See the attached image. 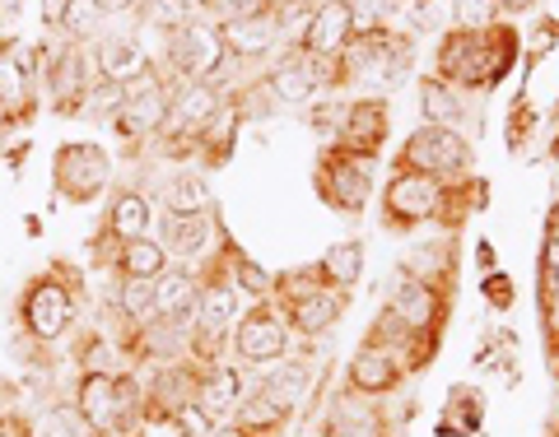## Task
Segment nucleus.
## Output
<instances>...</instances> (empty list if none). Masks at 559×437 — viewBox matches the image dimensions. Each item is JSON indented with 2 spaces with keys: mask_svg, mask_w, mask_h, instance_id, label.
I'll return each instance as SVG.
<instances>
[{
  "mask_svg": "<svg viewBox=\"0 0 559 437\" xmlns=\"http://www.w3.org/2000/svg\"><path fill=\"white\" fill-rule=\"evenodd\" d=\"M373 172H378V154L349 149L341 139H326V149L318 154V168H312V186L326 209L336 215H359L373 196Z\"/></svg>",
  "mask_w": 559,
  "mask_h": 437,
  "instance_id": "f257e3e1",
  "label": "nucleus"
},
{
  "mask_svg": "<svg viewBox=\"0 0 559 437\" xmlns=\"http://www.w3.org/2000/svg\"><path fill=\"white\" fill-rule=\"evenodd\" d=\"M75 289H80V275L66 270V266H51L47 275L28 279L20 317H24V330L38 344H57L66 330L75 326V312H80Z\"/></svg>",
  "mask_w": 559,
  "mask_h": 437,
  "instance_id": "f03ea898",
  "label": "nucleus"
},
{
  "mask_svg": "<svg viewBox=\"0 0 559 437\" xmlns=\"http://www.w3.org/2000/svg\"><path fill=\"white\" fill-rule=\"evenodd\" d=\"M229 61L219 38V24L191 20L182 28L168 33L164 43V75H173V84H219V70Z\"/></svg>",
  "mask_w": 559,
  "mask_h": 437,
  "instance_id": "7ed1b4c3",
  "label": "nucleus"
},
{
  "mask_svg": "<svg viewBox=\"0 0 559 437\" xmlns=\"http://www.w3.org/2000/svg\"><path fill=\"white\" fill-rule=\"evenodd\" d=\"M471 139L457 126H419L406 145L396 149L392 172H415V178H466L471 168Z\"/></svg>",
  "mask_w": 559,
  "mask_h": 437,
  "instance_id": "20e7f679",
  "label": "nucleus"
},
{
  "mask_svg": "<svg viewBox=\"0 0 559 437\" xmlns=\"http://www.w3.org/2000/svg\"><path fill=\"white\" fill-rule=\"evenodd\" d=\"M392 317L406 326V340L415 349H433V340L443 336V321H448V289L439 279H415V275H401V284L388 303Z\"/></svg>",
  "mask_w": 559,
  "mask_h": 437,
  "instance_id": "39448f33",
  "label": "nucleus"
},
{
  "mask_svg": "<svg viewBox=\"0 0 559 437\" xmlns=\"http://www.w3.org/2000/svg\"><path fill=\"white\" fill-rule=\"evenodd\" d=\"M229 349L242 368H257V363H280L289 354V317L285 307H275L271 299L266 303H252L242 312V321H234L229 330Z\"/></svg>",
  "mask_w": 559,
  "mask_h": 437,
  "instance_id": "423d86ee",
  "label": "nucleus"
},
{
  "mask_svg": "<svg viewBox=\"0 0 559 437\" xmlns=\"http://www.w3.org/2000/svg\"><path fill=\"white\" fill-rule=\"evenodd\" d=\"M51 182H57V196L70 205H90L103 186L112 182V159L108 149L94 145V139H70L51 154Z\"/></svg>",
  "mask_w": 559,
  "mask_h": 437,
  "instance_id": "0eeeda50",
  "label": "nucleus"
},
{
  "mask_svg": "<svg viewBox=\"0 0 559 437\" xmlns=\"http://www.w3.org/2000/svg\"><path fill=\"white\" fill-rule=\"evenodd\" d=\"M392 131V108L382 94H364V98H345L341 102V126L336 139L349 149H364V154H382V139Z\"/></svg>",
  "mask_w": 559,
  "mask_h": 437,
  "instance_id": "6e6552de",
  "label": "nucleus"
},
{
  "mask_svg": "<svg viewBox=\"0 0 559 437\" xmlns=\"http://www.w3.org/2000/svg\"><path fill=\"white\" fill-rule=\"evenodd\" d=\"M345 377H349V391L373 400V396H392L401 387V377H406V363H401L396 349L364 340V349L355 354V363H349Z\"/></svg>",
  "mask_w": 559,
  "mask_h": 437,
  "instance_id": "1a4fd4ad",
  "label": "nucleus"
},
{
  "mask_svg": "<svg viewBox=\"0 0 559 437\" xmlns=\"http://www.w3.org/2000/svg\"><path fill=\"white\" fill-rule=\"evenodd\" d=\"M43 70L38 51L24 47L20 38L0 43V108L5 112H24L33 98V75Z\"/></svg>",
  "mask_w": 559,
  "mask_h": 437,
  "instance_id": "9d476101",
  "label": "nucleus"
},
{
  "mask_svg": "<svg viewBox=\"0 0 559 437\" xmlns=\"http://www.w3.org/2000/svg\"><path fill=\"white\" fill-rule=\"evenodd\" d=\"M355 38V5L349 0H322L318 10H312V28L304 38V51L312 57H341Z\"/></svg>",
  "mask_w": 559,
  "mask_h": 437,
  "instance_id": "9b49d317",
  "label": "nucleus"
},
{
  "mask_svg": "<svg viewBox=\"0 0 559 437\" xmlns=\"http://www.w3.org/2000/svg\"><path fill=\"white\" fill-rule=\"evenodd\" d=\"M150 65H154V61L145 57V47H140L131 33H108V38L94 43V70H98V80L135 84Z\"/></svg>",
  "mask_w": 559,
  "mask_h": 437,
  "instance_id": "f8f14e48",
  "label": "nucleus"
},
{
  "mask_svg": "<svg viewBox=\"0 0 559 437\" xmlns=\"http://www.w3.org/2000/svg\"><path fill=\"white\" fill-rule=\"evenodd\" d=\"M197 303H201V279L191 270H164L154 279V317L159 321L191 326L197 321Z\"/></svg>",
  "mask_w": 559,
  "mask_h": 437,
  "instance_id": "ddd939ff",
  "label": "nucleus"
},
{
  "mask_svg": "<svg viewBox=\"0 0 559 437\" xmlns=\"http://www.w3.org/2000/svg\"><path fill=\"white\" fill-rule=\"evenodd\" d=\"M234 321H238V284H234V270L219 266L210 279H201V303H197V321L191 326L229 336Z\"/></svg>",
  "mask_w": 559,
  "mask_h": 437,
  "instance_id": "4468645a",
  "label": "nucleus"
},
{
  "mask_svg": "<svg viewBox=\"0 0 559 437\" xmlns=\"http://www.w3.org/2000/svg\"><path fill=\"white\" fill-rule=\"evenodd\" d=\"M197 405L215 418V424H224L229 414H238L242 405V368L238 363H210V368L201 373V391H197Z\"/></svg>",
  "mask_w": 559,
  "mask_h": 437,
  "instance_id": "2eb2a0df",
  "label": "nucleus"
},
{
  "mask_svg": "<svg viewBox=\"0 0 559 437\" xmlns=\"http://www.w3.org/2000/svg\"><path fill=\"white\" fill-rule=\"evenodd\" d=\"M75 410L90 418L98 437H112L117 433V377L90 368L75 387Z\"/></svg>",
  "mask_w": 559,
  "mask_h": 437,
  "instance_id": "dca6fc26",
  "label": "nucleus"
},
{
  "mask_svg": "<svg viewBox=\"0 0 559 437\" xmlns=\"http://www.w3.org/2000/svg\"><path fill=\"white\" fill-rule=\"evenodd\" d=\"M219 38H224V51H229V57L261 61L275 51L280 28H275V14L271 20H229V24H219Z\"/></svg>",
  "mask_w": 559,
  "mask_h": 437,
  "instance_id": "f3484780",
  "label": "nucleus"
},
{
  "mask_svg": "<svg viewBox=\"0 0 559 437\" xmlns=\"http://www.w3.org/2000/svg\"><path fill=\"white\" fill-rule=\"evenodd\" d=\"M308 381H312V363L308 359H280V363H271V373L257 381V391L266 400H275V405H285V410H299Z\"/></svg>",
  "mask_w": 559,
  "mask_h": 437,
  "instance_id": "a211bd4d",
  "label": "nucleus"
},
{
  "mask_svg": "<svg viewBox=\"0 0 559 437\" xmlns=\"http://www.w3.org/2000/svg\"><path fill=\"white\" fill-rule=\"evenodd\" d=\"M215 219L210 215H164V247L168 256H205L210 238H215Z\"/></svg>",
  "mask_w": 559,
  "mask_h": 437,
  "instance_id": "6ab92c4d",
  "label": "nucleus"
},
{
  "mask_svg": "<svg viewBox=\"0 0 559 437\" xmlns=\"http://www.w3.org/2000/svg\"><path fill=\"white\" fill-rule=\"evenodd\" d=\"M285 317H289V326L299 330V336H326V330L345 317V293L341 289H322L318 299H308L299 307H285Z\"/></svg>",
  "mask_w": 559,
  "mask_h": 437,
  "instance_id": "aec40b11",
  "label": "nucleus"
},
{
  "mask_svg": "<svg viewBox=\"0 0 559 437\" xmlns=\"http://www.w3.org/2000/svg\"><path fill=\"white\" fill-rule=\"evenodd\" d=\"M117 270H121V279H159L168 270V247L159 238L117 242Z\"/></svg>",
  "mask_w": 559,
  "mask_h": 437,
  "instance_id": "412c9836",
  "label": "nucleus"
},
{
  "mask_svg": "<svg viewBox=\"0 0 559 437\" xmlns=\"http://www.w3.org/2000/svg\"><path fill=\"white\" fill-rule=\"evenodd\" d=\"M462 112H466L462 89H452V84H443L439 75L419 80V117H425L429 126H457Z\"/></svg>",
  "mask_w": 559,
  "mask_h": 437,
  "instance_id": "4be33fe9",
  "label": "nucleus"
},
{
  "mask_svg": "<svg viewBox=\"0 0 559 437\" xmlns=\"http://www.w3.org/2000/svg\"><path fill=\"white\" fill-rule=\"evenodd\" d=\"M150 201L140 191H117L112 196V209H108V238L117 242H131V238H150Z\"/></svg>",
  "mask_w": 559,
  "mask_h": 437,
  "instance_id": "5701e85b",
  "label": "nucleus"
},
{
  "mask_svg": "<svg viewBox=\"0 0 559 437\" xmlns=\"http://www.w3.org/2000/svg\"><path fill=\"white\" fill-rule=\"evenodd\" d=\"M159 201L168 215H205L210 209V186L201 172H173V178L159 186Z\"/></svg>",
  "mask_w": 559,
  "mask_h": 437,
  "instance_id": "b1692460",
  "label": "nucleus"
},
{
  "mask_svg": "<svg viewBox=\"0 0 559 437\" xmlns=\"http://www.w3.org/2000/svg\"><path fill=\"white\" fill-rule=\"evenodd\" d=\"M322 279H326V289H355V279L364 275V242L359 238H345L336 242V247H326L322 252Z\"/></svg>",
  "mask_w": 559,
  "mask_h": 437,
  "instance_id": "393cba45",
  "label": "nucleus"
},
{
  "mask_svg": "<svg viewBox=\"0 0 559 437\" xmlns=\"http://www.w3.org/2000/svg\"><path fill=\"white\" fill-rule=\"evenodd\" d=\"M261 89H266L275 102H294V108H304V102L318 94V89L308 84V75H304V70L294 65L289 57H280V65H271L266 75H261Z\"/></svg>",
  "mask_w": 559,
  "mask_h": 437,
  "instance_id": "a878e982",
  "label": "nucleus"
},
{
  "mask_svg": "<svg viewBox=\"0 0 559 437\" xmlns=\"http://www.w3.org/2000/svg\"><path fill=\"white\" fill-rule=\"evenodd\" d=\"M289 414H294V410L275 405V400H266L261 391H252V396H242V405H238V418H234V424H242V428L257 433V437H271V433H280V428L289 424Z\"/></svg>",
  "mask_w": 559,
  "mask_h": 437,
  "instance_id": "bb28decb",
  "label": "nucleus"
},
{
  "mask_svg": "<svg viewBox=\"0 0 559 437\" xmlns=\"http://www.w3.org/2000/svg\"><path fill=\"white\" fill-rule=\"evenodd\" d=\"M322 289H326L322 266H294V270H280L275 275V299H280V307H299L308 299H318Z\"/></svg>",
  "mask_w": 559,
  "mask_h": 437,
  "instance_id": "cd10ccee",
  "label": "nucleus"
},
{
  "mask_svg": "<svg viewBox=\"0 0 559 437\" xmlns=\"http://www.w3.org/2000/svg\"><path fill=\"white\" fill-rule=\"evenodd\" d=\"M229 270H234V284L248 293L252 303H266V299H275V275L271 270H261L252 256H242L238 247H234V256H229Z\"/></svg>",
  "mask_w": 559,
  "mask_h": 437,
  "instance_id": "c85d7f7f",
  "label": "nucleus"
},
{
  "mask_svg": "<svg viewBox=\"0 0 559 437\" xmlns=\"http://www.w3.org/2000/svg\"><path fill=\"white\" fill-rule=\"evenodd\" d=\"M117 307L127 321H154V279H121Z\"/></svg>",
  "mask_w": 559,
  "mask_h": 437,
  "instance_id": "c756f323",
  "label": "nucleus"
},
{
  "mask_svg": "<svg viewBox=\"0 0 559 437\" xmlns=\"http://www.w3.org/2000/svg\"><path fill=\"white\" fill-rule=\"evenodd\" d=\"M127 102V84H112V80H94L90 94H84V112L80 117H94V121H112Z\"/></svg>",
  "mask_w": 559,
  "mask_h": 437,
  "instance_id": "7c9ffc66",
  "label": "nucleus"
},
{
  "mask_svg": "<svg viewBox=\"0 0 559 437\" xmlns=\"http://www.w3.org/2000/svg\"><path fill=\"white\" fill-rule=\"evenodd\" d=\"M452 20H457L452 28H476L480 33V28H495L503 14H499L495 0H452Z\"/></svg>",
  "mask_w": 559,
  "mask_h": 437,
  "instance_id": "2f4dec72",
  "label": "nucleus"
},
{
  "mask_svg": "<svg viewBox=\"0 0 559 437\" xmlns=\"http://www.w3.org/2000/svg\"><path fill=\"white\" fill-rule=\"evenodd\" d=\"M275 10H280V0H215L219 24H229V20H271Z\"/></svg>",
  "mask_w": 559,
  "mask_h": 437,
  "instance_id": "473e14b6",
  "label": "nucleus"
},
{
  "mask_svg": "<svg viewBox=\"0 0 559 437\" xmlns=\"http://www.w3.org/2000/svg\"><path fill=\"white\" fill-rule=\"evenodd\" d=\"M173 428H178V437H210L219 424H215V418H210V414L197 405V400H187V405H182L178 414H173Z\"/></svg>",
  "mask_w": 559,
  "mask_h": 437,
  "instance_id": "72a5a7b5",
  "label": "nucleus"
},
{
  "mask_svg": "<svg viewBox=\"0 0 559 437\" xmlns=\"http://www.w3.org/2000/svg\"><path fill=\"white\" fill-rule=\"evenodd\" d=\"M94 20H98V10H94V0H70V14H66V28L75 43L84 38H94Z\"/></svg>",
  "mask_w": 559,
  "mask_h": 437,
  "instance_id": "f704fd0d",
  "label": "nucleus"
},
{
  "mask_svg": "<svg viewBox=\"0 0 559 437\" xmlns=\"http://www.w3.org/2000/svg\"><path fill=\"white\" fill-rule=\"evenodd\" d=\"M513 299H518V293H513V279H509V275H499V270H489V275H485V303L509 312Z\"/></svg>",
  "mask_w": 559,
  "mask_h": 437,
  "instance_id": "c9c22d12",
  "label": "nucleus"
},
{
  "mask_svg": "<svg viewBox=\"0 0 559 437\" xmlns=\"http://www.w3.org/2000/svg\"><path fill=\"white\" fill-rule=\"evenodd\" d=\"M66 14H70V0H43V28L61 33L66 28Z\"/></svg>",
  "mask_w": 559,
  "mask_h": 437,
  "instance_id": "e433bc0d",
  "label": "nucleus"
},
{
  "mask_svg": "<svg viewBox=\"0 0 559 437\" xmlns=\"http://www.w3.org/2000/svg\"><path fill=\"white\" fill-rule=\"evenodd\" d=\"M555 43H559V24H555V20H546V24H540V33L532 38V61L546 57V51H550Z\"/></svg>",
  "mask_w": 559,
  "mask_h": 437,
  "instance_id": "4c0bfd02",
  "label": "nucleus"
},
{
  "mask_svg": "<svg viewBox=\"0 0 559 437\" xmlns=\"http://www.w3.org/2000/svg\"><path fill=\"white\" fill-rule=\"evenodd\" d=\"M20 14H24V0H0V33L10 24H20Z\"/></svg>",
  "mask_w": 559,
  "mask_h": 437,
  "instance_id": "58836bf2",
  "label": "nucleus"
},
{
  "mask_svg": "<svg viewBox=\"0 0 559 437\" xmlns=\"http://www.w3.org/2000/svg\"><path fill=\"white\" fill-rule=\"evenodd\" d=\"M0 437H28V424L20 414H0Z\"/></svg>",
  "mask_w": 559,
  "mask_h": 437,
  "instance_id": "ea45409f",
  "label": "nucleus"
},
{
  "mask_svg": "<svg viewBox=\"0 0 559 437\" xmlns=\"http://www.w3.org/2000/svg\"><path fill=\"white\" fill-rule=\"evenodd\" d=\"M140 0H94V10L98 14H127V10H135Z\"/></svg>",
  "mask_w": 559,
  "mask_h": 437,
  "instance_id": "a19ab883",
  "label": "nucleus"
},
{
  "mask_svg": "<svg viewBox=\"0 0 559 437\" xmlns=\"http://www.w3.org/2000/svg\"><path fill=\"white\" fill-rule=\"evenodd\" d=\"M495 5H499V14H527L536 0H495Z\"/></svg>",
  "mask_w": 559,
  "mask_h": 437,
  "instance_id": "79ce46f5",
  "label": "nucleus"
},
{
  "mask_svg": "<svg viewBox=\"0 0 559 437\" xmlns=\"http://www.w3.org/2000/svg\"><path fill=\"white\" fill-rule=\"evenodd\" d=\"M546 326H550V340H559V299L546 303Z\"/></svg>",
  "mask_w": 559,
  "mask_h": 437,
  "instance_id": "37998d69",
  "label": "nucleus"
},
{
  "mask_svg": "<svg viewBox=\"0 0 559 437\" xmlns=\"http://www.w3.org/2000/svg\"><path fill=\"white\" fill-rule=\"evenodd\" d=\"M476 260L485 270H495V247H489V242H476Z\"/></svg>",
  "mask_w": 559,
  "mask_h": 437,
  "instance_id": "c03bdc74",
  "label": "nucleus"
},
{
  "mask_svg": "<svg viewBox=\"0 0 559 437\" xmlns=\"http://www.w3.org/2000/svg\"><path fill=\"white\" fill-rule=\"evenodd\" d=\"M178 5H187V10H191V14H197V20H201L205 10H215V0H178Z\"/></svg>",
  "mask_w": 559,
  "mask_h": 437,
  "instance_id": "a18cd8bd",
  "label": "nucleus"
},
{
  "mask_svg": "<svg viewBox=\"0 0 559 437\" xmlns=\"http://www.w3.org/2000/svg\"><path fill=\"white\" fill-rule=\"evenodd\" d=\"M550 159H555V168H559V135L550 139Z\"/></svg>",
  "mask_w": 559,
  "mask_h": 437,
  "instance_id": "49530a36",
  "label": "nucleus"
},
{
  "mask_svg": "<svg viewBox=\"0 0 559 437\" xmlns=\"http://www.w3.org/2000/svg\"><path fill=\"white\" fill-rule=\"evenodd\" d=\"M304 5H322V0H304Z\"/></svg>",
  "mask_w": 559,
  "mask_h": 437,
  "instance_id": "de8ad7c7",
  "label": "nucleus"
},
{
  "mask_svg": "<svg viewBox=\"0 0 559 437\" xmlns=\"http://www.w3.org/2000/svg\"><path fill=\"white\" fill-rule=\"evenodd\" d=\"M0 43H5V33H0Z\"/></svg>",
  "mask_w": 559,
  "mask_h": 437,
  "instance_id": "09e8293b",
  "label": "nucleus"
},
{
  "mask_svg": "<svg viewBox=\"0 0 559 437\" xmlns=\"http://www.w3.org/2000/svg\"><path fill=\"white\" fill-rule=\"evenodd\" d=\"M555 437H559V433H555Z\"/></svg>",
  "mask_w": 559,
  "mask_h": 437,
  "instance_id": "8fccbe9b",
  "label": "nucleus"
}]
</instances>
